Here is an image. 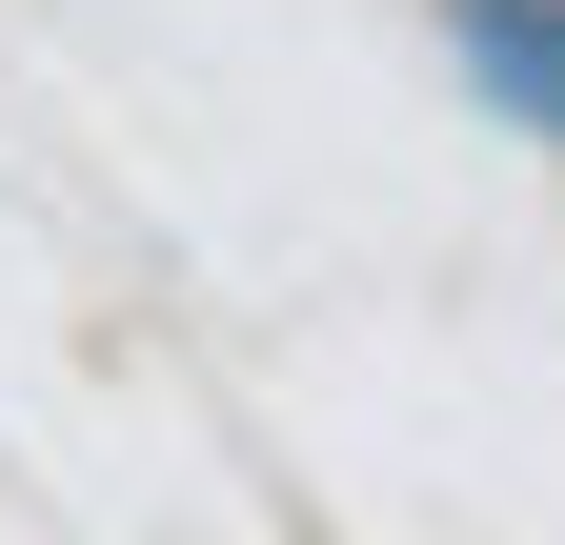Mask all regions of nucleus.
<instances>
[{"label": "nucleus", "mask_w": 565, "mask_h": 545, "mask_svg": "<svg viewBox=\"0 0 565 545\" xmlns=\"http://www.w3.org/2000/svg\"><path fill=\"white\" fill-rule=\"evenodd\" d=\"M465 61H484L525 121H565V0H465Z\"/></svg>", "instance_id": "1"}]
</instances>
